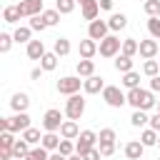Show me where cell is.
<instances>
[{
	"instance_id": "cell-1",
	"label": "cell",
	"mask_w": 160,
	"mask_h": 160,
	"mask_svg": "<svg viewBox=\"0 0 160 160\" xmlns=\"http://www.w3.org/2000/svg\"><path fill=\"white\" fill-rule=\"evenodd\" d=\"M82 112H85V98H82L80 92L70 95V98L65 100V115H68V120H80Z\"/></svg>"
},
{
	"instance_id": "cell-2",
	"label": "cell",
	"mask_w": 160,
	"mask_h": 160,
	"mask_svg": "<svg viewBox=\"0 0 160 160\" xmlns=\"http://www.w3.org/2000/svg\"><path fill=\"white\" fill-rule=\"evenodd\" d=\"M120 50H122V40H120L118 35H108V38L100 40V45H98V52H100L102 58H118Z\"/></svg>"
},
{
	"instance_id": "cell-3",
	"label": "cell",
	"mask_w": 160,
	"mask_h": 160,
	"mask_svg": "<svg viewBox=\"0 0 160 160\" xmlns=\"http://www.w3.org/2000/svg\"><path fill=\"white\" fill-rule=\"evenodd\" d=\"M85 80H80V75H65V78H60L58 80V92L60 95H75V92H80V85H82Z\"/></svg>"
},
{
	"instance_id": "cell-4",
	"label": "cell",
	"mask_w": 160,
	"mask_h": 160,
	"mask_svg": "<svg viewBox=\"0 0 160 160\" xmlns=\"http://www.w3.org/2000/svg\"><path fill=\"white\" fill-rule=\"evenodd\" d=\"M102 100H105L110 108H122V105L128 102V95H125L118 85H105V90H102Z\"/></svg>"
},
{
	"instance_id": "cell-5",
	"label": "cell",
	"mask_w": 160,
	"mask_h": 160,
	"mask_svg": "<svg viewBox=\"0 0 160 160\" xmlns=\"http://www.w3.org/2000/svg\"><path fill=\"white\" fill-rule=\"evenodd\" d=\"M95 142H100L98 132H92V130H82V132L78 135V142H75V152H78V155H85L88 150H92V148H95Z\"/></svg>"
},
{
	"instance_id": "cell-6",
	"label": "cell",
	"mask_w": 160,
	"mask_h": 160,
	"mask_svg": "<svg viewBox=\"0 0 160 160\" xmlns=\"http://www.w3.org/2000/svg\"><path fill=\"white\" fill-rule=\"evenodd\" d=\"M62 112L60 110H55V108H50L45 115H42V128H45V132H60V128H62Z\"/></svg>"
},
{
	"instance_id": "cell-7",
	"label": "cell",
	"mask_w": 160,
	"mask_h": 160,
	"mask_svg": "<svg viewBox=\"0 0 160 160\" xmlns=\"http://www.w3.org/2000/svg\"><path fill=\"white\" fill-rule=\"evenodd\" d=\"M28 128H32L28 112H15L12 118H8V132H25Z\"/></svg>"
},
{
	"instance_id": "cell-8",
	"label": "cell",
	"mask_w": 160,
	"mask_h": 160,
	"mask_svg": "<svg viewBox=\"0 0 160 160\" xmlns=\"http://www.w3.org/2000/svg\"><path fill=\"white\" fill-rule=\"evenodd\" d=\"M108 32H110V25H108V20H92L90 25H88V38L90 40H105L108 38Z\"/></svg>"
},
{
	"instance_id": "cell-9",
	"label": "cell",
	"mask_w": 160,
	"mask_h": 160,
	"mask_svg": "<svg viewBox=\"0 0 160 160\" xmlns=\"http://www.w3.org/2000/svg\"><path fill=\"white\" fill-rule=\"evenodd\" d=\"M80 15H82V20H88V22L98 20V15H100V2H98V0H82V2H80Z\"/></svg>"
},
{
	"instance_id": "cell-10",
	"label": "cell",
	"mask_w": 160,
	"mask_h": 160,
	"mask_svg": "<svg viewBox=\"0 0 160 160\" xmlns=\"http://www.w3.org/2000/svg\"><path fill=\"white\" fill-rule=\"evenodd\" d=\"M160 52V45H158V40H140V48H138V55L142 58V60H152L155 55Z\"/></svg>"
},
{
	"instance_id": "cell-11",
	"label": "cell",
	"mask_w": 160,
	"mask_h": 160,
	"mask_svg": "<svg viewBox=\"0 0 160 160\" xmlns=\"http://www.w3.org/2000/svg\"><path fill=\"white\" fill-rule=\"evenodd\" d=\"M82 90H85L88 95H98V92H102V90H105V80H102L100 75H90V78H85Z\"/></svg>"
},
{
	"instance_id": "cell-12",
	"label": "cell",
	"mask_w": 160,
	"mask_h": 160,
	"mask_svg": "<svg viewBox=\"0 0 160 160\" xmlns=\"http://www.w3.org/2000/svg\"><path fill=\"white\" fill-rule=\"evenodd\" d=\"M78 52H80V60H90V58L98 52V42H95V40H90V38H85V40H80Z\"/></svg>"
},
{
	"instance_id": "cell-13",
	"label": "cell",
	"mask_w": 160,
	"mask_h": 160,
	"mask_svg": "<svg viewBox=\"0 0 160 160\" xmlns=\"http://www.w3.org/2000/svg\"><path fill=\"white\" fill-rule=\"evenodd\" d=\"M10 108H12L15 112H28V108H30L28 92H15V95L10 98Z\"/></svg>"
},
{
	"instance_id": "cell-14",
	"label": "cell",
	"mask_w": 160,
	"mask_h": 160,
	"mask_svg": "<svg viewBox=\"0 0 160 160\" xmlns=\"http://www.w3.org/2000/svg\"><path fill=\"white\" fill-rule=\"evenodd\" d=\"M142 152H145V145H142L140 140H130V142H125V158H128V160H140Z\"/></svg>"
},
{
	"instance_id": "cell-15",
	"label": "cell",
	"mask_w": 160,
	"mask_h": 160,
	"mask_svg": "<svg viewBox=\"0 0 160 160\" xmlns=\"http://www.w3.org/2000/svg\"><path fill=\"white\" fill-rule=\"evenodd\" d=\"M82 130L78 128V122L75 120H65L62 122V128H60V138H65V140H78V135H80Z\"/></svg>"
},
{
	"instance_id": "cell-16",
	"label": "cell",
	"mask_w": 160,
	"mask_h": 160,
	"mask_svg": "<svg viewBox=\"0 0 160 160\" xmlns=\"http://www.w3.org/2000/svg\"><path fill=\"white\" fill-rule=\"evenodd\" d=\"M25 52H28V58H30V60H40V58H42V55H45L48 50H45L42 40H30V42H28V50H25Z\"/></svg>"
},
{
	"instance_id": "cell-17",
	"label": "cell",
	"mask_w": 160,
	"mask_h": 160,
	"mask_svg": "<svg viewBox=\"0 0 160 160\" xmlns=\"http://www.w3.org/2000/svg\"><path fill=\"white\" fill-rule=\"evenodd\" d=\"M60 140H62V138H60L58 132H45V135H42V142H40V145H42V148H45L48 152H58V148H60Z\"/></svg>"
},
{
	"instance_id": "cell-18",
	"label": "cell",
	"mask_w": 160,
	"mask_h": 160,
	"mask_svg": "<svg viewBox=\"0 0 160 160\" xmlns=\"http://www.w3.org/2000/svg\"><path fill=\"white\" fill-rule=\"evenodd\" d=\"M30 150H32V148H30V142H28V140H22V138H20V140H15V145H12L15 160H25V158L30 155Z\"/></svg>"
},
{
	"instance_id": "cell-19",
	"label": "cell",
	"mask_w": 160,
	"mask_h": 160,
	"mask_svg": "<svg viewBox=\"0 0 160 160\" xmlns=\"http://www.w3.org/2000/svg\"><path fill=\"white\" fill-rule=\"evenodd\" d=\"M108 25H110L112 32H118V30H122V28L128 25V15H122V12H112V15L108 18Z\"/></svg>"
},
{
	"instance_id": "cell-20",
	"label": "cell",
	"mask_w": 160,
	"mask_h": 160,
	"mask_svg": "<svg viewBox=\"0 0 160 160\" xmlns=\"http://www.w3.org/2000/svg\"><path fill=\"white\" fill-rule=\"evenodd\" d=\"M75 72H78L80 78H90V75H95V62H92V60H78Z\"/></svg>"
},
{
	"instance_id": "cell-21",
	"label": "cell",
	"mask_w": 160,
	"mask_h": 160,
	"mask_svg": "<svg viewBox=\"0 0 160 160\" xmlns=\"http://www.w3.org/2000/svg\"><path fill=\"white\" fill-rule=\"evenodd\" d=\"M12 38H15V42H30V38H32V30H30V25H18L15 28V32H12Z\"/></svg>"
},
{
	"instance_id": "cell-22",
	"label": "cell",
	"mask_w": 160,
	"mask_h": 160,
	"mask_svg": "<svg viewBox=\"0 0 160 160\" xmlns=\"http://www.w3.org/2000/svg\"><path fill=\"white\" fill-rule=\"evenodd\" d=\"M112 65H115V70H118V72H122V75H125V72H130V70H132V58H128V55H122V52H120V55L115 58V62H112Z\"/></svg>"
},
{
	"instance_id": "cell-23",
	"label": "cell",
	"mask_w": 160,
	"mask_h": 160,
	"mask_svg": "<svg viewBox=\"0 0 160 160\" xmlns=\"http://www.w3.org/2000/svg\"><path fill=\"white\" fill-rule=\"evenodd\" d=\"M158 138H160V132H155L152 128H145V130L140 132V142H142L145 148H152V145H158Z\"/></svg>"
},
{
	"instance_id": "cell-24",
	"label": "cell",
	"mask_w": 160,
	"mask_h": 160,
	"mask_svg": "<svg viewBox=\"0 0 160 160\" xmlns=\"http://www.w3.org/2000/svg\"><path fill=\"white\" fill-rule=\"evenodd\" d=\"M22 15H20V10H18V5H8L5 10H2V20L8 22V25H15L18 20H20Z\"/></svg>"
},
{
	"instance_id": "cell-25",
	"label": "cell",
	"mask_w": 160,
	"mask_h": 160,
	"mask_svg": "<svg viewBox=\"0 0 160 160\" xmlns=\"http://www.w3.org/2000/svg\"><path fill=\"white\" fill-rule=\"evenodd\" d=\"M52 52H55L58 58H65V55L70 52V40H68V38H55V45H52Z\"/></svg>"
},
{
	"instance_id": "cell-26",
	"label": "cell",
	"mask_w": 160,
	"mask_h": 160,
	"mask_svg": "<svg viewBox=\"0 0 160 160\" xmlns=\"http://www.w3.org/2000/svg\"><path fill=\"white\" fill-rule=\"evenodd\" d=\"M40 68H42L45 72H52V70L58 68V55H55V52H45V55L40 58Z\"/></svg>"
},
{
	"instance_id": "cell-27",
	"label": "cell",
	"mask_w": 160,
	"mask_h": 160,
	"mask_svg": "<svg viewBox=\"0 0 160 160\" xmlns=\"http://www.w3.org/2000/svg\"><path fill=\"white\" fill-rule=\"evenodd\" d=\"M128 90H135V88H140V72H135V70H130V72H125L122 75V80H120Z\"/></svg>"
},
{
	"instance_id": "cell-28",
	"label": "cell",
	"mask_w": 160,
	"mask_h": 160,
	"mask_svg": "<svg viewBox=\"0 0 160 160\" xmlns=\"http://www.w3.org/2000/svg\"><path fill=\"white\" fill-rule=\"evenodd\" d=\"M130 125H132V128H145V125H150L148 112H145V110H135V112L130 115Z\"/></svg>"
},
{
	"instance_id": "cell-29",
	"label": "cell",
	"mask_w": 160,
	"mask_h": 160,
	"mask_svg": "<svg viewBox=\"0 0 160 160\" xmlns=\"http://www.w3.org/2000/svg\"><path fill=\"white\" fill-rule=\"evenodd\" d=\"M138 48H140V42L135 40V38H125L122 40V55H128V58H132V55H138Z\"/></svg>"
},
{
	"instance_id": "cell-30",
	"label": "cell",
	"mask_w": 160,
	"mask_h": 160,
	"mask_svg": "<svg viewBox=\"0 0 160 160\" xmlns=\"http://www.w3.org/2000/svg\"><path fill=\"white\" fill-rule=\"evenodd\" d=\"M22 140H28L30 145H40V142H42V135H40L38 128H28V130L22 132Z\"/></svg>"
},
{
	"instance_id": "cell-31",
	"label": "cell",
	"mask_w": 160,
	"mask_h": 160,
	"mask_svg": "<svg viewBox=\"0 0 160 160\" xmlns=\"http://www.w3.org/2000/svg\"><path fill=\"white\" fill-rule=\"evenodd\" d=\"M75 2H78V0H55V10H58L60 15H70V12L75 10Z\"/></svg>"
},
{
	"instance_id": "cell-32",
	"label": "cell",
	"mask_w": 160,
	"mask_h": 160,
	"mask_svg": "<svg viewBox=\"0 0 160 160\" xmlns=\"http://www.w3.org/2000/svg\"><path fill=\"white\" fill-rule=\"evenodd\" d=\"M142 10L148 12V18H160V0H145Z\"/></svg>"
},
{
	"instance_id": "cell-33",
	"label": "cell",
	"mask_w": 160,
	"mask_h": 160,
	"mask_svg": "<svg viewBox=\"0 0 160 160\" xmlns=\"http://www.w3.org/2000/svg\"><path fill=\"white\" fill-rule=\"evenodd\" d=\"M42 20H45V25L48 28H52V25H58L60 22V12L52 8V10H42Z\"/></svg>"
},
{
	"instance_id": "cell-34",
	"label": "cell",
	"mask_w": 160,
	"mask_h": 160,
	"mask_svg": "<svg viewBox=\"0 0 160 160\" xmlns=\"http://www.w3.org/2000/svg\"><path fill=\"white\" fill-rule=\"evenodd\" d=\"M142 72H145L148 78H155V75H160V62H158V60H145V65H142Z\"/></svg>"
},
{
	"instance_id": "cell-35",
	"label": "cell",
	"mask_w": 160,
	"mask_h": 160,
	"mask_svg": "<svg viewBox=\"0 0 160 160\" xmlns=\"http://www.w3.org/2000/svg\"><path fill=\"white\" fill-rule=\"evenodd\" d=\"M148 32L152 40H160V18H148Z\"/></svg>"
},
{
	"instance_id": "cell-36",
	"label": "cell",
	"mask_w": 160,
	"mask_h": 160,
	"mask_svg": "<svg viewBox=\"0 0 160 160\" xmlns=\"http://www.w3.org/2000/svg\"><path fill=\"white\" fill-rule=\"evenodd\" d=\"M25 160H50V152H48L42 145H38V148H32V150H30V155H28Z\"/></svg>"
},
{
	"instance_id": "cell-37",
	"label": "cell",
	"mask_w": 160,
	"mask_h": 160,
	"mask_svg": "<svg viewBox=\"0 0 160 160\" xmlns=\"http://www.w3.org/2000/svg\"><path fill=\"white\" fill-rule=\"evenodd\" d=\"M58 152L60 155H65V158H70V155H75V142L72 140H60V148H58Z\"/></svg>"
},
{
	"instance_id": "cell-38",
	"label": "cell",
	"mask_w": 160,
	"mask_h": 160,
	"mask_svg": "<svg viewBox=\"0 0 160 160\" xmlns=\"http://www.w3.org/2000/svg\"><path fill=\"white\" fill-rule=\"evenodd\" d=\"M12 42H15V38L10 32H0V52H10Z\"/></svg>"
},
{
	"instance_id": "cell-39",
	"label": "cell",
	"mask_w": 160,
	"mask_h": 160,
	"mask_svg": "<svg viewBox=\"0 0 160 160\" xmlns=\"http://www.w3.org/2000/svg\"><path fill=\"white\" fill-rule=\"evenodd\" d=\"M28 25H30V30H32V32H42V30L48 28V25H45V20H42V15L30 18V22H28Z\"/></svg>"
},
{
	"instance_id": "cell-40",
	"label": "cell",
	"mask_w": 160,
	"mask_h": 160,
	"mask_svg": "<svg viewBox=\"0 0 160 160\" xmlns=\"http://www.w3.org/2000/svg\"><path fill=\"white\" fill-rule=\"evenodd\" d=\"M25 2H28V10H30V18L42 15V0H25Z\"/></svg>"
},
{
	"instance_id": "cell-41",
	"label": "cell",
	"mask_w": 160,
	"mask_h": 160,
	"mask_svg": "<svg viewBox=\"0 0 160 160\" xmlns=\"http://www.w3.org/2000/svg\"><path fill=\"white\" fill-rule=\"evenodd\" d=\"M98 138H100V142H115V130L112 128H102Z\"/></svg>"
},
{
	"instance_id": "cell-42",
	"label": "cell",
	"mask_w": 160,
	"mask_h": 160,
	"mask_svg": "<svg viewBox=\"0 0 160 160\" xmlns=\"http://www.w3.org/2000/svg\"><path fill=\"white\" fill-rule=\"evenodd\" d=\"M15 145V132H0V148H12Z\"/></svg>"
},
{
	"instance_id": "cell-43",
	"label": "cell",
	"mask_w": 160,
	"mask_h": 160,
	"mask_svg": "<svg viewBox=\"0 0 160 160\" xmlns=\"http://www.w3.org/2000/svg\"><path fill=\"white\" fill-rule=\"evenodd\" d=\"M98 150H100V155H102V158H110V155L115 152V142H100V145H98Z\"/></svg>"
},
{
	"instance_id": "cell-44",
	"label": "cell",
	"mask_w": 160,
	"mask_h": 160,
	"mask_svg": "<svg viewBox=\"0 0 160 160\" xmlns=\"http://www.w3.org/2000/svg\"><path fill=\"white\" fill-rule=\"evenodd\" d=\"M102 155H100V150L98 148H92V150H88L85 155H82V160H100Z\"/></svg>"
},
{
	"instance_id": "cell-45",
	"label": "cell",
	"mask_w": 160,
	"mask_h": 160,
	"mask_svg": "<svg viewBox=\"0 0 160 160\" xmlns=\"http://www.w3.org/2000/svg\"><path fill=\"white\" fill-rule=\"evenodd\" d=\"M150 128H152L155 132H160V112H155V115L150 118Z\"/></svg>"
},
{
	"instance_id": "cell-46",
	"label": "cell",
	"mask_w": 160,
	"mask_h": 160,
	"mask_svg": "<svg viewBox=\"0 0 160 160\" xmlns=\"http://www.w3.org/2000/svg\"><path fill=\"white\" fill-rule=\"evenodd\" d=\"M18 10H20V15H22V18H30V10H28V2H25V0H20V2H18Z\"/></svg>"
},
{
	"instance_id": "cell-47",
	"label": "cell",
	"mask_w": 160,
	"mask_h": 160,
	"mask_svg": "<svg viewBox=\"0 0 160 160\" xmlns=\"http://www.w3.org/2000/svg\"><path fill=\"white\" fill-rule=\"evenodd\" d=\"M150 90H152V92H160V75L150 78Z\"/></svg>"
},
{
	"instance_id": "cell-48",
	"label": "cell",
	"mask_w": 160,
	"mask_h": 160,
	"mask_svg": "<svg viewBox=\"0 0 160 160\" xmlns=\"http://www.w3.org/2000/svg\"><path fill=\"white\" fill-rule=\"evenodd\" d=\"M42 72H45L42 68H32V70H30V80H40V78H42Z\"/></svg>"
},
{
	"instance_id": "cell-49",
	"label": "cell",
	"mask_w": 160,
	"mask_h": 160,
	"mask_svg": "<svg viewBox=\"0 0 160 160\" xmlns=\"http://www.w3.org/2000/svg\"><path fill=\"white\" fill-rule=\"evenodd\" d=\"M100 2V10H112V0H98Z\"/></svg>"
},
{
	"instance_id": "cell-50",
	"label": "cell",
	"mask_w": 160,
	"mask_h": 160,
	"mask_svg": "<svg viewBox=\"0 0 160 160\" xmlns=\"http://www.w3.org/2000/svg\"><path fill=\"white\" fill-rule=\"evenodd\" d=\"M50 160H68V158L60 155V152H50Z\"/></svg>"
},
{
	"instance_id": "cell-51",
	"label": "cell",
	"mask_w": 160,
	"mask_h": 160,
	"mask_svg": "<svg viewBox=\"0 0 160 160\" xmlns=\"http://www.w3.org/2000/svg\"><path fill=\"white\" fill-rule=\"evenodd\" d=\"M68 160H82V155H78V152H75V155H70Z\"/></svg>"
},
{
	"instance_id": "cell-52",
	"label": "cell",
	"mask_w": 160,
	"mask_h": 160,
	"mask_svg": "<svg viewBox=\"0 0 160 160\" xmlns=\"http://www.w3.org/2000/svg\"><path fill=\"white\" fill-rule=\"evenodd\" d=\"M158 112H160V100H158Z\"/></svg>"
},
{
	"instance_id": "cell-53",
	"label": "cell",
	"mask_w": 160,
	"mask_h": 160,
	"mask_svg": "<svg viewBox=\"0 0 160 160\" xmlns=\"http://www.w3.org/2000/svg\"><path fill=\"white\" fill-rule=\"evenodd\" d=\"M158 148H160V138H158Z\"/></svg>"
},
{
	"instance_id": "cell-54",
	"label": "cell",
	"mask_w": 160,
	"mask_h": 160,
	"mask_svg": "<svg viewBox=\"0 0 160 160\" xmlns=\"http://www.w3.org/2000/svg\"><path fill=\"white\" fill-rule=\"evenodd\" d=\"M78 2H82V0H78Z\"/></svg>"
},
{
	"instance_id": "cell-55",
	"label": "cell",
	"mask_w": 160,
	"mask_h": 160,
	"mask_svg": "<svg viewBox=\"0 0 160 160\" xmlns=\"http://www.w3.org/2000/svg\"><path fill=\"white\" fill-rule=\"evenodd\" d=\"M158 160H160V158H158Z\"/></svg>"
}]
</instances>
